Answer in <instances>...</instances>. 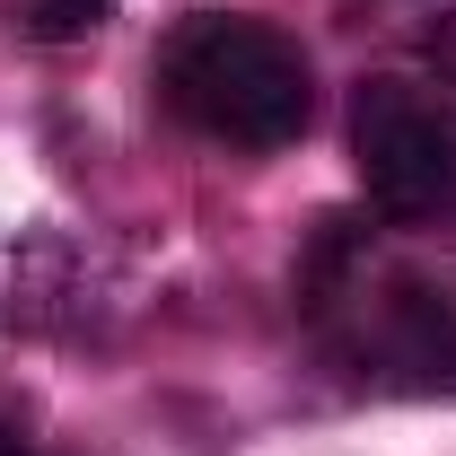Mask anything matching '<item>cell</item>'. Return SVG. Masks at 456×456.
I'll return each mask as SVG.
<instances>
[{
  "mask_svg": "<svg viewBox=\"0 0 456 456\" xmlns=\"http://www.w3.org/2000/svg\"><path fill=\"white\" fill-rule=\"evenodd\" d=\"M159 88H167V106L193 132H211L228 150H281L316 114L307 53L281 27L237 18V9H193L175 27L167 53H159Z\"/></svg>",
  "mask_w": 456,
  "mask_h": 456,
  "instance_id": "cell-1",
  "label": "cell"
},
{
  "mask_svg": "<svg viewBox=\"0 0 456 456\" xmlns=\"http://www.w3.org/2000/svg\"><path fill=\"white\" fill-rule=\"evenodd\" d=\"M351 159H360V184H369V202L387 220H430L456 193V132L403 79H369L360 88V106H351Z\"/></svg>",
  "mask_w": 456,
  "mask_h": 456,
  "instance_id": "cell-2",
  "label": "cell"
},
{
  "mask_svg": "<svg viewBox=\"0 0 456 456\" xmlns=\"http://www.w3.org/2000/svg\"><path fill=\"white\" fill-rule=\"evenodd\" d=\"M360 378L403 387V395H456V298L430 281H387L360 298Z\"/></svg>",
  "mask_w": 456,
  "mask_h": 456,
  "instance_id": "cell-3",
  "label": "cell"
},
{
  "mask_svg": "<svg viewBox=\"0 0 456 456\" xmlns=\"http://www.w3.org/2000/svg\"><path fill=\"white\" fill-rule=\"evenodd\" d=\"M106 18V0H45L36 9V36H79V27H97Z\"/></svg>",
  "mask_w": 456,
  "mask_h": 456,
  "instance_id": "cell-4",
  "label": "cell"
},
{
  "mask_svg": "<svg viewBox=\"0 0 456 456\" xmlns=\"http://www.w3.org/2000/svg\"><path fill=\"white\" fill-rule=\"evenodd\" d=\"M0 456H36V448H27V439H18V430H0Z\"/></svg>",
  "mask_w": 456,
  "mask_h": 456,
  "instance_id": "cell-5",
  "label": "cell"
}]
</instances>
